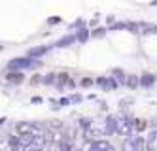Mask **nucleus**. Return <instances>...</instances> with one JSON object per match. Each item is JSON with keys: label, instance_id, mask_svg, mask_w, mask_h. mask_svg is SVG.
<instances>
[{"label": "nucleus", "instance_id": "nucleus-19", "mask_svg": "<svg viewBox=\"0 0 157 151\" xmlns=\"http://www.w3.org/2000/svg\"><path fill=\"white\" fill-rule=\"evenodd\" d=\"M72 42H74V38H72V36H68V38L61 40V42H59L57 45H59V47H64V45H68V43H72Z\"/></svg>", "mask_w": 157, "mask_h": 151}, {"label": "nucleus", "instance_id": "nucleus-18", "mask_svg": "<svg viewBox=\"0 0 157 151\" xmlns=\"http://www.w3.org/2000/svg\"><path fill=\"white\" fill-rule=\"evenodd\" d=\"M23 151H42V147H40V145H36V144H29V145H25V147H23Z\"/></svg>", "mask_w": 157, "mask_h": 151}, {"label": "nucleus", "instance_id": "nucleus-22", "mask_svg": "<svg viewBox=\"0 0 157 151\" xmlns=\"http://www.w3.org/2000/svg\"><path fill=\"white\" fill-rule=\"evenodd\" d=\"M59 104H61V106H68V104H72V100L70 98H61Z\"/></svg>", "mask_w": 157, "mask_h": 151}, {"label": "nucleus", "instance_id": "nucleus-9", "mask_svg": "<svg viewBox=\"0 0 157 151\" xmlns=\"http://www.w3.org/2000/svg\"><path fill=\"white\" fill-rule=\"evenodd\" d=\"M112 76H114L121 85H127V76H125V72H123L121 68H114V70H112Z\"/></svg>", "mask_w": 157, "mask_h": 151}, {"label": "nucleus", "instance_id": "nucleus-21", "mask_svg": "<svg viewBox=\"0 0 157 151\" xmlns=\"http://www.w3.org/2000/svg\"><path fill=\"white\" fill-rule=\"evenodd\" d=\"M78 40H80V42H85V40H87V30H82L80 36H78Z\"/></svg>", "mask_w": 157, "mask_h": 151}, {"label": "nucleus", "instance_id": "nucleus-2", "mask_svg": "<svg viewBox=\"0 0 157 151\" xmlns=\"http://www.w3.org/2000/svg\"><path fill=\"white\" fill-rule=\"evenodd\" d=\"M134 130V119H131L129 115H117V134L121 136H131Z\"/></svg>", "mask_w": 157, "mask_h": 151}, {"label": "nucleus", "instance_id": "nucleus-3", "mask_svg": "<svg viewBox=\"0 0 157 151\" xmlns=\"http://www.w3.org/2000/svg\"><path fill=\"white\" fill-rule=\"evenodd\" d=\"M146 140L142 136H127V140L123 142V151H144Z\"/></svg>", "mask_w": 157, "mask_h": 151}, {"label": "nucleus", "instance_id": "nucleus-11", "mask_svg": "<svg viewBox=\"0 0 157 151\" xmlns=\"http://www.w3.org/2000/svg\"><path fill=\"white\" fill-rule=\"evenodd\" d=\"M55 149H57V151H74L68 140H61V142H57V144H55Z\"/></svg>", "mask_w": 157, "mask_h": 151}, {"label": "nucleus", "instance_id": "nucleus-20", "mask_svg": "<svg viewBox=\"0 0 157 151\" xmlns=\"http://www.w3.org/2000/svg\"><path fill=\"white\" fill-rule=\"evenodd\" d=\"M80 85H82V87H91V85H93V79H91V77H83V79L80 81Z\"/></svg>", "mask_w": 157, "mask_h": 151}, {"label": "nucleus", "instance_id": "nucleus-1", "mask_svg": "<svg viewBox=\"0 0 157 151\" xmlns=\"http://www.w3.org/2000/svg\"><path fill=\"white\" fill-rule=\"evenodd\" d=\"M106 134H110L106 119L104 121H93L91 126L85 130V138H87V140H98V136H106Z\"/></svg>", "mask_w": 157, "mask_h": 151}, {"label": "nucleus", "instance_id": "nucleus-15", "mask_svg": "<svg viewBox=\"0 0 157 151\" xmlns=\"http://www.w3.org/2000/svg\"><path fill=\"white\" fill-rule=\"evenodd\" d=\"M44 83H46V85L57 83V74H46V76H44Z\"/></svg>", "mask_w": 157, "mask_h": 151}, {"label": "nucleus", "instance_id": "nucleus-16", "mask_svg": "<svg viewBox=\"0 0 157 151\" xmlns=\"http://www.w3.org/2000/svg\"><path fill=\"white\" fill-rule=\"evenodd\" d=\"M146 126H148V123H146V121H142V119H134V130H136V132H142Z\"/></svg>", "mask_w": 157, "mask_h": 151}, {"label": "nucleus", "instance_id": "nucleus-12", "mask_svg": "<svg viewBox=\"0 0 157 151\" xmlns=\"http://www.w3.org/2000/svg\"><path fill=\"white\" fill-rule=\"evenodd\" d=\"M140 85V79H138V76H127V87H131V89H136Z\"/></svg>", "mask_w": 157, "mask_h": 151}, {"label": "nucleus", "instance_id": "nucleus-13", "mask_svg": "<svg viewBox=\"0 0 157 151\" xmlns=\"http://www.w3.org/2000/svg\"><path fill=\"white\" fill-rule=\"evenodd\" d=\"M46 51H48V47H46V45H42V47H32V49L29 51V55H30V57H42Z\"/></svg>", "mask_w": 157, "mask_h": 151}, {"label": "nucleus", "instance_id": "nucleus-6", "mask_svg": "<svg viewBox=\"0 0 157 151\" xmlns=\"http://www.w3.org/2000/svg\"><path fill=\"white\" fill-rule=\"evenodd\" d=\"M23 79H25V76L21 74V70H10V74L6 76V81L8 83H13V85L23 83Z\"/></svg>", "mask_w": 157, "mask_h": 151}, {"label": "nucleus", "instance_id": "nucleus-17", "mask_svg": "<svg viewBox=\"0 0 157 151\" xmlns=\"http://www.w3.org/2000/svg\"><path fill=\"white\" fill-rule=\"evenodd\" d=\"M97 85H100L104 91H108V89H110V79H108V77H98V79H97Z\"/></svg>", "mask_w": 157, "mask_h": 151}, {"label": "nucleus", "instance_id": "nucleus-14", "mask_svg": "<svg viewBox=\"0 0 157 151\" xmlns=\"http://www.w3.org/2000/svg\"><path fill=\"white\" fill-rule=\"evenodd\" d=\"M68 81H70V79H68V74H59V76H57V85H59L61 89H63L64 85H68Z\"/></svg>", "mask_w": 157, "mask_h": 151}, {"label": "nucleus", "instance_id": "nucleus-4", "mask_svg": "<svg viewBox=\"0 0 157 151\" xmlns=\"http://www.w3.org/2000/svg\"><path fill=\"white\" fill-rule=\"evenodd\" d=\"M36 66H40V62L30 61V59H13L8 62L10 70H25V68H36Z\"/></svg>", "mask_w": 157, "mask_h": 151}, {"label": "nucleus", "instance_id": "nucleus-5", "mask_svg": "<svg viewBox=\"0 0 157 151\" xmlns=\"http://www.w3.org/2000/svg\"><path fill=\"white\" fill-rule=\"evenodd\" d=\"M15 130L17 134H29V132H34V123H30V121H19L15 125Z\"/></svg>", "mask_w": 157, "mask_h": 151}, {"label": "nucleus", "instance_id": "nucleus-8", "mask_svg": "<svg viewBox=\"0 0 157 151\" xmlns=\"http://www.w3.org/2000/svg\"><path fill=\"white\" fill-rule=\"evenodd\" d=\"M106 125H108V132L110 134H117V117L108 115V117H106Z\"/></svg>", "mask_w": 157, "mask_h": 151}, {"label": "nucleus", "instance_id": "nucleus-10", "mask_svg": "<svg viewBox=\"0 0 157 151\" xmlns=\"http://www.w3.org/2000/svg\"><path fill=\"white\" fill-rule=\"evenodd\" d=\"M155 83V77L151 76V74H144L142 77H140V85L142 87H151Z\"/></svg>", "mask_w": 157, "mask_h": 151}, {"label": "nucleus", "instance_id": "nucleus-7", "mask_svg": "<svg viewBox=\"0 0 157 151\" xmlns=\"http://www.w3.org/2000/svg\"><path fill=\"white\" fill-rule=\"evenodd\" d=\"M146 149L148 151H157V129H153L148 134V140H146Z\"/></svg>", "mask_w": 157, "mask_h": 151}, {"label": "nucleus", "instance_id": "nucleus-23", "mask_svg": "<svg viewBox=\"0 0 157 151\" xmlns=\"http://www.w3.org/2000/svg\"><path fill=\"white\" fill-rule=\"evenodd\" d=\"M70 100H72V102H80V100H82V96H80V95H72V96H70Z\"/></svg>", "mask_w": 157, "mask_h": 151}, {"label": "nucleus", "instance_id": "nucleus-24", "mask_svg": "<svg viewBox=\"0 0 157 151\" xmlns=\"http://www.w3.org/2000/svg\"><path fill=\"white\" fill-rule=\"evenodd\" d=\"M40 102H42L40 96H34V98H32V104H40Z\"/></svg>", "mask_w": 157, "mask_h": 151}]
</instances>
